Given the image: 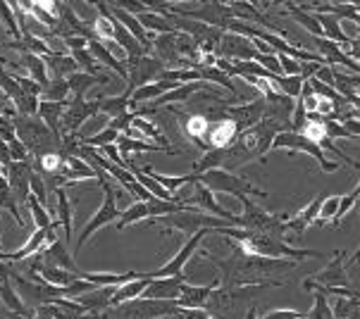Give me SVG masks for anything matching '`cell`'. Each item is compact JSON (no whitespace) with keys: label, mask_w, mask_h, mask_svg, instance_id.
Here are the masks:
<instances>
[{"label":"cell","mask_w":360,"mask_h":319,"mask_svg":"<svg viewBox=\"0 0 360 319\" xmlns=\"http://www.w3.org/2000/svg\"><path fill=\"white\" fill-rule=\"evenodd\" d=\"M286 3H291V0H272L270 8H279V5H286Z\"/></svg>","instance_id":"cell-57"},{"label":"cell","mask_w":360,"mask_h":319,"mask_svg":"<svg viewBox=\"0 0 360 319\" xmlns=\"http://www.w3.org/2000/svg\"><path fill=\"white\" fill-rule=\"evenodd\" d=\"M286 12H289V15L294 17V20L301 24L308 34H313V39H322V27H320V22H317L315 15L301 10L298 5H294V0H291V3H286Z\"/></svg>","instance_id":"cell-33"},{"label":"cell","mask_w":360,"mask_h":319,"mask_svg":"<svg viewBox=\"0 0 360 319\" xmlns=\"http://www.w3.org/2000/svg\"><path fill=\"white\" fill-rule=\"evenodd\" d=\"M5 179L17 202H27L32 195V174H34V160H12L10 167L3 169Z\"/></svg>","instance_id":"cell-10"},{"label":"cell","mask_w":360,"mask_h":319,"mask_svg":"<svg viewBox=\"0 0 360 319\" xmlns=\"http://www.w3.org/2000/svg\"><path fill=\"white\" fill-rule=\"evenodd\" d=\"M358 143H360V138H358Z\"/></svg>","instance_id":"cell-63"},{"label":"cell","mask_w":360,"mask_h":319,"mask_svg":"<svg viewBox=\"0 0 360 319\" xmlns=\"http://www.w3.org/2000/svg\"><path fill=\"white\" fill-rule=\"evenodd\" d=\"M179 119H181V129H184V134L188 138L193 141V143L198 145L200 150H207V145H205V136H207V131H210V117L207 115H200V112H193V115H179Z\"/></svg>","instance_id":"cell-19"},{"label":"cell","mask_w":360,"mask_h":319,"mask_svg":"<svg viewBox=\"0 0 360 319\" xmlns=\"http://www.w3.org/2000/svg\"><path fill=\"white\" fill-rule=\"evenodd\" d=\"M193 186H196V193H193V198H191V205H196L198 210L212 214V217L227 219L231 226H239V214H231L229 210H224V207L215 200V195H212L210 188L203 186L200 181H196Z\"/></svg>","instance_id":"cell-14"},{"label":"cell","mask_w":360,"mask_h":319,"mask_svg":"<svg viewBox=\"0 0 360 319\" xmlns=\"http://www.w3.org/2000/svg\"><path fill=\"white\" fill-rule=\"evenodd\" d=\"M39 162L34 164L36 171H41V174H58L60 171V164H63V157H60V152H46V155L36 157Z\"/></svg>","instance_id":"cell-44"},{"label":"cell","mask_w":360,"mask_h":319,"mask_svg":"<svg viewBox=\"0 0 360 319\" xmlns=\"http://www.w3.org/2000/svg\"><path fill=\"white\" fill-rule=\"evenodd\" d=\"M12 124H15L17 138H20L24 143V148L29 150L32 160L46 155V152H58L63 134L51 131L39 115H34V117H29V115H15Z\"/></svg>","instance_id":"cell-2"},{"label":"cell","mask_w":360,"mask_h":319,"mask_svg":"<svg viewBox=\"0 0 360 319\" xmlns=\"http://www.w3.org/2000/svg\"><path fill=\"white\" fill-rule=\"evenodd\" d=\"M358 98H360V89H358Z\"/></svg>","instance_id":"cell-62"},{"label":"cell","mask_w":360,"mask_h":319,"mask_svg":"<svg viewBox=\"0 0 360 319\" xmlns=\"http://www.w3.org/2000/svg\"><path fill=\"white\" fill-rule=\"evenodd\" d=\"M322 124H325V136L327 138H351L353 141V136L349 134V129H346L344 124H341L339 119H322Z\"/></svg>","instance_id":"cell-47"},{"label":"cell","mask_w":360,"mask_h":319,"mask_svg":"<svg viewBox=\"0 0 360 319\" xmlns=\"http://www.w3.org/2000/svg\"><path fill=\"white\" fill-rule=\"evenodd\" d=\"M196 179L203 183V186L210 188L212 193H231L236 198L241 195H258V198H267V193L262 188L253 186L246 176H239L234 171H227V169H205V171H198Z\"/></svg>","instance_id":"cell-4"},{"label":"cell","mask_w":360,"mask_h":319,"mask_svg":"<svg viewBox=\"0 0 360 319\" xmlns=\"http://www.w3.org/2000/svg\"><path fill=\"white\" fill-rule=\"evenodd\" d=\"M186 284L184 274H176V277H160L150 279L148 286L143 288L141 298H153V300H176L181 293V288Z\"/></svg>","instance_id":"cell-15"},{"label":"cell","mask_w":360,"mask_h":319,"mask_svg":"<svg viewBox=\"0 0 360 319\" xmlns=\"http://www.w3.org/2000/svg\"><path fill=\"white\" fill-rule=\"evenodd\" d=\"M351 195H353V198H358V195H360V183H358L356 188H353V191H351Z\"/></svg>","instance_id":"cell-59"},{"label":"cell","mask_w":360,"mask_h":319,"mask_svg":"<svg viewBox=\"0 0 360 319\" xmlns=\"http://www.w3.org/2000/svg\"><path fill=\"white\" fill-rule=\"evenodd\" d=\"M337 93H341L344 98H351V96H358V89H360V74H349V72L339 70L334 67V86H332Z\"/></svg>","instance_id":"cell-32"},{"label":"cell","mask_w":360,"mask_h":319,"mask_svg":"<svg viewBox=\"0 0 360 319\" xmlns=\"http://www.w3.org/2000/svg\"><path fill=\"white\" fill-rule=\"evenodd\" d=\"M344 255L346 253L337 250L334 260L329 262L322 272H317L310 281H315V284H320L325 288H349V277H346V272H344Z\"/></svg>","instance_id":"cell-16"},{"label":"cell","mask_w":360,"mask_h":319,"mask_svg":"<svg viewBox=\"0 0 360 319\" xmlns=\"http://www.w3.org/2000/svg\"><path fill=\"white\" fill-rule=\"evenodd\" d=\"M303 136H308L310 141H315V143H320L322 138H325V124L322 122H310L308 119V124L303 126Z\"/></svg>","instance_id":"cell-49"},{"label":"cell","mask_w":360,"mask_h":319,"mask_svg":"<svg viewBox=\"0 0 360 319\" xmlns=\"http://www.w3.org/2000/svg\"><path fill=\"white\" fill-rule=\"evenodd\" d=\"M306 319H334V312L327 305L325 293L315 291V305H313V310H310L308 315H306Z\"/></svg>","instance_id":"cell-46"},{"label":"cell","mask_w":360,"mask_h":319,"mask_svg":"<svg viewBox=\"0 0 360 319\" xmlns=\"http://www.w3.org/2000/svg\"><path fill=\"white\" fill-rule=\"evenodd\" d=\"M86 48H89V53L94 55V60L101 67H108V70H112L115 74L122 79V82H127V63H124V60L115 58V55L110 53V48L105 46V43L98 41V39H91Z\"/></svg>","instance_id":"cell-20"},{"label":"cell","mask_w":360,"mask_h":319,"mask_svg":"<svg viewBox=\"0 0 360 319\" xmlns=\"http://www.w3.org/2000/svg\"><path fill=\"white\" fill-rule=\"evenodd\" d=\"M317 22H320L322 27V39H329L334 43H339L341 48H349L351 46V39L344 34V29H341V20L337 15H332V12H315Z\"/></svg>","instance_id":"cell-23"},{"label":"cell","mask_w":360,"mask_h":319,"mask_svg":"<svg viewBox=\"0 0 360 319\" xmlns=\"http://www.w3.org/2000/svg\"><path fill=\"white\" fill-rule=\"evenodd\" d=\"M127 93H131L134 89L146 84L160 82L162 72L167 70V65L162 60H158L155 55H139V58H127Z\"/></svg>","instance_id":"cell-6"},{"label":"cell","mask_w":360,"mask_h":319,"mask_svg":"<svg viewBox=\"0 0 360 319\" xmlns=\"http://www.w3.org/2000/svg\"><path fill=\"white\" fill-rule=\"evenodd\" d=\"M60 176L67 181V183H72V181H86V179H96V171L94 167H89L86 162H84L82 157H77V155H72V157H65L63 160V164H60V171H58Z\"/></svg>","instance_id":"cell-24"},{"label":"cell","mask_w":360,"mask_h":319,"mask_svg":"<svg viewBox=\"0 0 360 319\" xmlns=\"http://www.w3.org/2000/svg\"><path fill=\"white\" fill-rule=\"evenodd\" d=\"M70 55L75 58V63H77V67H79V72H89V74H101L103 67L94 60V55L89 53V48H79V51H70Z\"/></svg>","instance_id":"cell-42"},{"label":"cell","mask_w":360,"mask_h":319,"mask_svg":"<svg viewBox=\"0 0 360 319\" xmlns=\"http://www.w3.org/2000/svg\"><path fill=\"white\" fill-rule=\"evenodd\" d=\"M15 79H17V84H20V89L24 91V93H29V96H36V98H39V96H41V91H44L39 84L34 82L32 77H20V74H15Z\"/></svg>","instance_id":"cell-50"},{"label":"cell","mask_w":360,"mask_h":319,"mask_svg":"<svg viewBox=\"0 0 360 319\" xmlns=\"http://www.w3.org/2000/svg\"><path fill=\"white\" fill-rule=\"evenodd\" d=\"M98 112H101L98 100H86L84 96H75L65 105L63 122H60V134H77L84 122Z\"/></svg>","instance_id":"cell-9"},{"label":"cell","mask_w":360,"mask_h":319,"mask_svg":"<svg viewBox=\"0 0 360 319\" xmlns=\"http://www.w3.org/2000/svg\"><path fill=\"white\" fill-rule=\"evenodd\" d=\"M115 43L124 48L127 58H139V55H148V48H146L143 43L139 41L134 34L127 32V29L122 27L117 20H115Z\"/></svg>","instance_id":"cell-29"},{"label":"cell","mask_w":360,"mask_h":319,"mask_svg":"<svg viewBox=\"0 0 360 319\" xmlns=\"http://www.w3.org/2000/svg\"><path fill=\"white\" fill-rule=\"evenodd\" d=\"M174 15H184L188 20H196V22H203L207 27H215L219 32L227 29V22L234 20V8L231 5H224L219 0H205L200 3L198 10H184V8H172Z\"/></svg>","instance_id":"cell-8"},{"label":"cell","mask_w":360,"mask_h":319,"mask_svg":"<svg viewBox=\"0 0 360 319\" xmlns=\"http://www.w3.org/2000/svg\"><path fill=\"white\" fill-rule=\"evenodd\" d=\"M98 105L101 112H105L110 119L112 117H122V115L129 112L131 103H129V93H122V96H112V98H98Z\"/></svg>","instance_id":"cell-35"},{"label":"cell","mask_w":360,"mask_h":319,"mask_svg":"<svg viewBox=\"0 0 360 319\" xmlns=\"http://www.w3.org/2000/svg\"><path fill=\"white\" fill-rule=\"evenodd\" d=\"M217 286H219V277L212 279L210 284H205V286L184 284V288H181V293H179V298H176V305H179V308H188V310L205 308L207 298H210V293L215 291Z\"/></svg>","instance_id":"cell-18"},{"label":"cell","mask_w":360,"mask_h":319,"mask_svg":"<svg viewBox=\"0 0 360 319\" xmlns=\"http://www.w3.org/2000/svg\"><path fill=\"white\" fill-rule=\"evenodd\" d=\"M36 5H39L41 10H46L48 15H53L55 20H58V8H60V0H36Z\"/></svg>","instance_id":"cell-53"},{"label":"cell","mask_w":360,"mask_h":319,"mask_svg":"<svg viewBox=\"0 0 360 319\" xmlns=\"http://www.w3.org/2000/svg\"><path fill=\"white\" fill-rule=\"evenodd\" d=\"M191 207H196V205H188V202H174V200L153 198V200H148V219H158V217H165V214L184 212V210H191Z\"/></svg>","instance_id":"cell-34"},{"label":"cell","mask_w":360,"mask_h":319,"mask_svg":"<svg viewBox=\"0 0 360 319\" xmlns=\"http://www.w3.org/2000/svg\"><path fill=\"white\" fill-rule=\"evenodd\" d=\"M277 58H279V65H282V74L284 77L301 74V72H303V63H298V60L289 58V55H284V53H277Z\"/></svg>","instance_id":"cell-48"},{"label":"cell","mask_w":360,"mask_h":319,"mask_svg":"<svg viewBox=\"0 0 360 319\" xmlns=\"http://www.w3.org/2000/svg\"><path fill=\"white\" fill-rule=\"evenodd\" d=\"M239 134H241L239 124H236V122L222 110V112H217V117L210 122V131H207V136H205L207 150L210 148H229V145L239 138Z\"/></svg>","instance_id":"cell-12"},{"label":"cell","mask_w":360,"mask_h":319,"mask_svg":"<svg viewBox=\"0 0 360 319\" xmlns=\"http://www.w3.org/2000/svg\"><path fill=\"white\" fill-rule=\"evenodd\" d=\"M341 124L349 129V134H351L353 138H360V119H356V117H346V119H341Z\"/></svg>","instance_id":"cell-54"},{"label":"cell","mask_w":360,"mask_h":319,"mask_svg":"<svg viewBox=\"0 0 360 319\" xmlns=\"http://www.w3.org/2000/svg\"><path fill=\"white\" fill-rule=\"evenodd\" d=\"M243 202V214H239V226L248 229L251 234L260 236H272V238H282L286 241V219L289 214H270L262 207H258L248 195L239 198Z\"/></svg>","instance_id":"cell-3"},{"label":"cell","mask_w":360,"mask_h":319,"mask_svg":"<svg viewBox=\"0 0 360 319\" xmlns=\"http://www.w3.org/2000/svg\"><path fill=\"white\" fill-rule=\"evenodd\" d=\"M143 219H148V202L136 200V202H131V205L120 214L117 229H124V226H129V224L143 222Z\"/></svg>","instance_id":"cell-37"},{"label":"cell","mask_w":360,"mask_h":319,"mask_svg":"<svg viewBox=\"0 0 360 319\" xmlns=\"http://www.w3.org/2000/svg\"><path fill=\"white\" fill-rule=\"evenodd\" d=\"M110 129H115V131H120V134H124L127 129L131 126V112H127V115H122V117H112L110 119Z\"/></svg>","instance_id":"cell-52"},{"label":"cell","mask_w":360,"mask_h":319,"mask_svg":"<svg viewBox=\"0 0 360 319\" xmlns=\"http://www.w3.org/2000/svg\"><path fill=\"white\" fill-rule=\"evenodd\" d=\"M27 205H29V212H32V217H34L36 229H46V226H51V224L55 222V217H53L51 212L46 210L44 205H41V202H39V198H36V195H29Z\"/></svg>","instance_id":"cell-41"},{"label":"cell","mask_w":360,"mask_h":319,"mask_svg":"<svg viewBox=\"0 0 360 319\" xmlns=\"http://www.w3.org/2000/svg\"><path fill=\"white\" fill-rule=\"evenodd\" d=\"M41 260H44L46 265H53V267H60V269H67V272L79 274V267H77L75 257L70 255L67 243L63 241V238H55L53 243H48L46 248L41 250Z\"/></svg>","instance_id":"cell-17"},{"label":"cell","mask_w":360,"mask_h":319,"mask_svg":"<svg viewBox=\"0 0 360 319\" xmlns=\"http://www.w3.org/2000/svg\"><path fill=\"white\" fill-rule=\"evenodd\" d=\"M20 58H22V65L27 67L29 77H32L34 82L41 86V89H46V86L51 84V74H48V67H46L44 55H36V53H20Z\"/></svg>","instance_id":"cell-28"},{"label":"cell","mask_w":360,"mask_h":319,"mask_svg":"<svg viewBox=\"0 0 360 319\" xmlns=\"http://www.w3.org/2000/svg\"><path fill=\"white\" fill-rule=\"evenodd\" d=\"M51 195H53V198H58V200H55V219H58L60 226H63V234H65L63 241L70 245L72 243V202H70V198H67L65 186L58 188V191L51 193ZM51 210H53V205H51Z\"/></svg>","instance_id":"cell-22"},{"label":"cell","mask_w":360,"mask_h":319,"mask_svg":"<svg viewBox=\"0 0 360 319\" xmlns=\"http://www.w3.org/2000/svg\"><path fill=\"white\" fill-rule=\"evenodd\" d=\"M108 82H110L108 74H89V72H75V74L67 77L72 96H86L94 86H103Z\"/></svg>","instance_id":"cell-27"},{"label":"cell","mask_w":360,"mask_h":319,"mask_svg":"<svg viewBox=\"0 0 360 319\" xmlns=\"http://www.w3.org/2000/svg\"><path fill=\"white\" fill-rule=\"evenodd\" d=\"M112 181L115 179H110V181H101V186H103V191H105V198H103V205H101V210L94 214V217L89 219L86 226L82 229V236H79V241L75 245V253H79L82 250V245L89 241L91 236H94V231H98L103 229L105 224H112L115 219H120V207H117V200H115V188H112Z\"/></svg>","instance_id":"cell-7"},{"label":"cell","mask_w":360,"mask_h":319,"mask_svg":"<svg viewBox=\"0 0 360 319\" xmlns=\"http://www.w3.org/2000/svg\"><path fill=\"white\" fill-rule=\"evenodd\" d=\"M150 281V272L146 274L141 279H134V281H127V284H122L115 288V296H112V305H120V303H127V300H134V298H141L143 288L148 286ZM110 305V308H112Z\"/></svg>","instance_id":"cell-30"},{"label":"cell","mask_w":360,"mask_h":319,"mask_svg":"<svg viewBox=\"0 0 360 319\" xmlns=\"http://www.w3.org/2000/svg\"><path fill=\"white\" fill-rule=\"evenodd\" d=\"M339 202H341V195H329V198H325V202H322L320 207V217H317V226H322L325 222H334V217H337L339 212Z\"/></svg>","instance_id":"cell-45"},{"label":"cell","mask_w":360,"mask_h":319,"mask_svg":"<svg viewBox=\"0 0 360 319\" xmlns=\"http://www.w3.org/2000/svg\"><path fill=\"white\" fill-rule=\"evenodd\" d=\"M243 319H258V310H255V305H251V308H248L246 317H243Z\"/></svg>","instance_id":"cell-55"},{"label":"cell","mask_w":360,"mask_h":319,"mask_svg":"<svg viewBox=\"0 0 360 319\" xmlns=\"http://www.w3.org/2000/svg\"><path fill=\"white\" fill-rule=\"evenodd\" d=\"M349 265H360V248L356 250V253H353V257L349 260Z\"/></svg>","instance_id":"cell-56"},{"label":"cell","mask_w":360,"mask_h":319,"mask_svg":"<svg viewBox=\"0 0 360 319\" xmlns=\"http://www.w3.org/2000/svg\"><path fill=\"white\" fill-rule=\"evenodd\" d=\"M353 210H356V212L360 214V195H358V198H356V202H353Z\"/></svg>","instance_id":"cell-58"},{"label":"cell","mask_w":360,"mask_h":319,"mask_svg":"<svg viewBox=\"0 0 360 319\" xmlns=\"http://www.w3.org/2000/svg\"><path fill=\"white\" fill-rule=\"evenodd\" d=\"M210 231L212 229H200L196 231V234H191V238L181 245V250L176 253L172 260L167 262L165 267H160L158 272H150V279H160V277H176V274H181L184 272V267H186V262L191 260V255L198 250V245L205 241V236H210Z\"/></svg>","instance_id":"cell-11"},{"label":"cell","mask_w":360,"mask_h":319,"mask_svg":"<svg viewBox=\"0 0 360 319\" xmlns=\"http://www.w3.org/2000/svg\"><path fill=\"white\" fill-rule=\"evenodd\" d=\"M65 103H55V100H39V117L46 122L48 129L55 134H60V122H63L65 115Z\"/></svg>","instance_id":"cell-31"},{"label":"cell","mask_w":360,"mask_h":319,"mask_svg":"<svg viewBox=\"0 0 360 319\" xmlns=\"http://www.w3.org/2000/svg\"><path fill=\"white\" fill-rule=\"evenodd\" d=\"M174 86H179V84H174V82H153V84L139 86V89H134L131 93H129L131 108L141 105V103H146V100H155V98H160L162 93L172 91Z\"/></svg>","instance_id":"cell-26"},{"label":"cell","mask_w":360,"mask_h":319,"mask_svg":"<svg viewBox=\"0 0 360 319\" xmlns=\"http://www.w3.org/2000/svg\"><path fill=\"white\" fill-rule=\"evenodd\" d=\"M236 250L241 255L248 257H265V260H294L301 262L306 257H325V253L320 250H308V248H294L282 238H272V236H260V234H251L248 231L246 236L239 238V241H231Z\"/></svg>","instance_id":"cell-1"},{"label":"cell","mask_w":360,"mask_h":319,"mask_svg":"<svg viewBox=\"0 0 360 319\" xmlns=\"http://www.w3.org/2000/svg\"><path fill=\"white\" fill-rule=\"evenodd\" d=\"M117 136H120V131H115V129L105 126V129H101L98 134H94V136H84V138H79V141H82V143H86V145H91V148H103V145H108V143H115Z\"/></svg>","instance_id":"cell-43"},{"label":"cell","mask_w":360,"mask_h":319,"mask_svg":"<svg viewBox=\"0 0 360 319\" xmlns=\"http://www.w3.org/2000/svg\"><path fill=\"white\" fill-rule=\"evenodd\" d=\"M255 46L248 36L234 34V32H224L217 46V58L224 60H234V63H246V60L255 58Z\"/></svg>","instance_id":"cell-13"},{"label":"cell","mask_w":360,"mask_h":319,"mask_svg":"<svg viewBox=\"0 0 360 319\" xmlns=\"http://www.w3.org/2000/svg\"><path fill=\"white\" fill-rule=\"evenodd\" d=\"M41 100H55V103H65L67 98L72 96L70 91V84H67V79H51V84L46 86L44 91H41Z\"/></svg>","instance_id":"cell-38"},{"label":"cell","mask_w":360,"mask_h":319,"mask_svg":"<svg viewBox=\"0 0 360 319\" xmlns=\"http://www.w3.org/2000/svg\"><path fill=\"white\" fill-rule=\"evenodd\" d=\"M8 5H10V8H15V5H17V0H8Z\"/></svg>","instance_id":"cell-60"},{"label":"cell","mask_w":360,"mask_h":319,"mask_svg":"<svg viewBox=\"0 0 360 319\" xmlns=\"http://www.w3.org/2000/svg\"><path fill=\"white\" fill-rule=\"evenodd\" d=\"M289 150V155L294 157L296 152H306V155H313L317 160V164H320L322 171H337L339 164L337 162H329L325 150H322L320 143H315V141H310L308 136H303V134H296V131H282L277 134L272 141V148L270 150Z\"/></svg>","instance_id":"cell-5"},{"label":"cell","mask_w":360,"mask_h":319,"mask_svg":"<svg viewBox=\"0 0 360 319\" xmlns=\"http://www.w3.org/2000/svg\"><path fill=\"white\" fill-rule=\"evenodd\" d=\"M44 60H46L51 79H67L70 74L79 72L75 58H72L70 53H48V55H44Z\"/></svg>","instance_id":"cell-25"},{"label":"cell","mask_w":360,"mask_h":319,"mask_svg":"<svg viewBox=\"0 0 360 319\" xmlns=\"http://www.w3.org/2000/svg\"><path fill=\"white\" fill-rule=\"evenodd\" d=\"M22 319H41L39 315H32V317H22Z\"/></svg>","instance_id":"cell-61"},{"label":"cell","mask_w":360,"mask_h":319,"mask_svg":"<svg viewBox=\"0 0 360 319\" xmlns=\"http://www.w3.org/2000/svg\"><path fill=\"white\" fill-rule=\"evenodd\" d=\"M115 288L117 286H101V288H94V291H89V293H82V296H77L75 300L86 312H103L112 305Z\"/></svg>","instance_id":"cell-21"},{"label":"cell","mask_w":360,"mask_h":319,"mask_svg":"<svg viewBox=\"0 0 360 319\" xmlns=\"http://www.w3.org/2000/svg\"><path fill=\"white\" fill-rule=\"evenodd\" d=\"M198 72H200V79H203V82H210V84H219V86H224V89H227L231 96L239 98V91H236V86L231 84V77L224 74L222 70H217L215 65H212V67H203V70H198Z\"/></svg>","instance_id":"cell-39"},{"label":"cell","mask_w":360,"mask_h":319,"mask_svg":"<svg viewBox=\"0 0 360 319\" xmlns=\"http://www.w3.org/2000/svg\"><path fill=\"white\" fill-rule=\"evenodd\" d=\"M139 22H141V27L146 32L150 34H169V32H176L172 27V22H169V17H162V15H155V12H141V15H136Z\"/></svg>","instance_id":"cell-36"},{"label":"cell","mask_w":360,"mask_h":319,"mask_svg":"<svg viewBox=\"0 0 360 319\" xmlns=\"http://www.w3.org/2000/svg\"><path fill=\"white\" fill-rule=\"evenodd\" d=\"M303 84H306V79H303L301 74H289V77H277V79H274V86H277L284 96L294 98V100L301 96Z\"/></svg>","instance_id":"cell-40"},{"label":"cell","mask_w":360,"mask_h":319,"mask_svg":"<svg viewBox=\"0 0 360 319\" xmlns=\"http://www.w3.org/2000/svg\"><path fill=\"white\" fill-rule=\"evenodd\" d=\"M258 319H306V315L296 310H272L267 315H260Z\"/></svg>","instance_id":"cell-51"}]
</instances>
